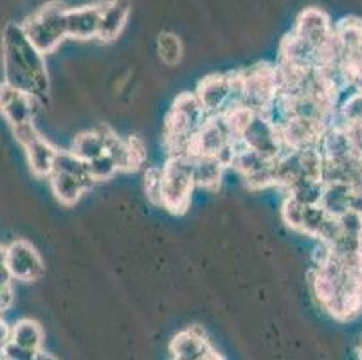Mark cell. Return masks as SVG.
I'll return each instance as SVG.
<instances>
[{"mask_svg":"<svg viewBox=\"0 0 362 360\" xmlns=\"http://www.w3.org/2000/svg\"><path fill=\"white\" fill-rule=\"evenodd\" d=\"M312 294L335 321H354L362 313V250L334 252L308 272Z\"/></svg>","mask_w":362,"mask_h":360,"instance_id":"cell-1","label":"cell"},{"mask_svg":"<svg viewBox=\"0 0 362 360\" xmlns=\"http://www.w3.org/2000/svg\"><path fill=\"white\" fill-rule=\"evenodd\" d=\"M4 83L45 103L51 92L45 58L25 36L22 24H8L2 35Z\"/></svg>","mask_w":362,"mask_h":360,"instance_id":"cell-2","label":"cell"},{"mask_svg":"<svg viewBox=\"0 0 362 360\" xmlns=\"http://www.w3.org/2000/svg\"><path fill=\"white\" fill-rule=\"evenodd\" d=\"M209 117L195 92H180L168 110L163 127V146L166 155H187L206 119Z\"/></svg>","mask_w":362,"mask_h":360,"instance_id":"cell-3","label":"cell"},{"mask_svg":"<svg viewBox=\"0 0 362 360\" xmlns=\"http://www.w3.org/2000/svg\"><path fill=\"white\" fill-rule=\"evenodd\" d=\"M233 103L251 108L256 114L269 115L279 95L278 65L258 62L242 71H233Z\"/></svg>","mask_w":362,"mask_h":360,"instance_id":"cell-4","label":"cell"},{"mask_svg":"<svg viewBox=\"0 0 362 360\" xmlns=\"http://www.w3.org/2000/svg\"><path fill=\"white\" fill-rule=\"evenodd\" d=\"M163 170V194L160 209L170 214L182 216L192 206L195 184V158L192 155H170Z\"/></svg>","mask_w":362,"mask_h":360,"instance_id":"cell-5","label":"cell"},{"mask_svg":"<svg viewBox=\"0 0 362 360\" xmlns=\"http://www.w3.org/2000/svg\"><path fill=\"white\" fill-rule=\"evenodd\" d=\"M281 218L285 226L292 231L312 238L315 242L334 243L341 234L339 218L332 216L321 204L308 206L291 197L283 198Z\"/></svg>","mask_w":362,"mask_h":360,"instance_id":"cell-6","label":"cell"},{"mask_svg":"<svg viewBox=\"0 0 362 360\" xmlns=\"http://www.w3.org/2000/svg\"><path fill=\"white\" fill-rule=\"evenodd\" d=\"M67 6L60 0H51L36 9L22 24L28 40L42 54H51L60 47L67 35Z\"/></svg>","mask_w":362,"mask_h":360,"instance_id":"cell-7","label":"cell"},{"mask_svg":"<svg viewBox=\"0 0 362 360\" xmlns=\"http://www.w3.org/2000/svg\"><path fill=\"white\" fill-rule=\"evenodd\" d=\"M105 139V153L114 158L117 170L124 173H132L144 166L146 163V146L143 139L137 135L130 137H119L110 127H98Z\"/></svg>","mask_w":362,"mask_h":360,"instance_id":"cell-8","label":"cell"},{"mask_svg":"<svg viewBox=\"0 0 362 360\" xmlns=\"http://www.w3.org/2000/svg\"><path fill=\"white\" fill-rule=\"evenodd\" d=\"M272 121L278 124L285 150H303V148L319 146L325 134L330 128V124L317 121V119L281 117L272 119Z\"/></svg>","mask_w":362,"mask_h":360,"instance_id":"cell-9","label":"cell"},{"mask_svg":"<svg viewBox=\"0 0 362 360\" xmlns=\"http://www.w3.org/2000/svg\"><path fill=\"white\" fill-rule=\"evenodd\" d=\"M240 141L251 150H255L256 153L262 155L263 158H267V161H276L283 151H287L283 146L278 124L269 115L263 114L255 115L252 123L243 132Z\"/></svg>","mask_w":362,"mask_h":360,"instance_id":"cell-10","label":"cell"},{"mask_svg":"<svg viewBox=\"0 0 362 360\" xmlns=\"http://www.w3.org/2000/svg\"><path fill=\"white\" fill-rule=\"evenodd\" d=\"M6 269L16 281H38L45 272L44 260L25 240H16L6 247Z\"/></svg>","mask_w":362,"mask_h":360,"instance_id":"cell-11","label":"cell"},{"mask_svg":"<svg viewBox=\"0 0 362 360\" xmlns=\"http://www.w3.org/2000/svg\"><path fill=\"white\" fill-rule=\"evenodd\" d=\"M195 95L207 115H218L233 105L235 92H233L231 72H213L207 74L197 83Z\"/></svg>","mask_w":362,"mask_h":360,"instance_id":"cell-12","label":"cell"},{"mask_svg":"<svg viewBox=\"0 0 362 360\" xmlns=\"http://www.w3.org/2000/svg\"><path fill=\"white\" fill-rule=\"evenodd\" d=\"M238 139H235L231 130L227 128L222 115H209L199 130V134H197V137L193 139L192 148H189L187 155H192V157H204V155L220 157Z\"/></svg>","mask_w":362,"mask_h":360,"instance_id":"cell-13","label":"cell"},{"mask_svg":"<svg viewBox=\"0 0 362 360\" xmlns=\"http://www.w3.org/2000/svg\"><path fill=\"white\" fill-rule=\"evenodd\" d=\"M42 105L44 103L36 98L16 91L15 87L4 83V81L0 85V108H2V115L11 124V128L33 121Z\"/></svg>","mask_w":362,"mask_h":360,"instance_id":"cell-14","label":"cell"},{"mask_svg":"<svg viewBox=\"0 0 362 360\" xmlns=\"http://www.w3.org/2000/svg\"><path fill=\"white\" fill-rule=\"evenodd\" d=\"M294 33L301 36L307 44H310L315 51H319L334 35V24L322 9L307 8L299 13Z\"/></svg>","mask_w":362,"mask_h":360,"instance_id":"cell-15","label":"cell"},{"mask_svg":"<svg viewBox=\"0 0 362 360\" xmlns=\"http://www.w3.org/2000/svg\"><path fill=\"white\" fill-rule=\"evenodd\" d=\"M101 2L67 9V35L74 40H94L100 35Z\"/></svg>","mask_w":362,"mask_h":360,"instance_id":"cell-16","label":"cell"},{"mask_svg":"<svg viewBox=\"0 0 362 360\" xmlns=\"http://www.w3.org/2000/svg\"><path fill=\"white\" fill-rule=\"evenodd\" d=\"M132 13L130 0H101V22L98 40L112 42L123 33Z\"/></svg>","mask_w":362,"mask_h":360,"instance_id":"cell-17","label":"cell"},{"mask_svg":"<svg viewBox=\"0 0 362 360\" xmlns=\"http://www.w3.org/2000/svg\"><path fill=\"white\" fill-rule=\"evenodd\" d=\"M209 342L206 332L200 326H192L177 333L170 342V352L173 360H200L209 352Z\"/></svg>","mask_w":362,"mask_h":360,"instance_id":"cell-18","label":"cell"},{"mask_svg":"<svg viewBox=\"0 0 362 360\" xmlns=\"http://www.w3.org/2000/svg\"><path fill=\"white\" fill-rule=\"evenodd\" d=\"M47 180L54 198L65 207L76 206L81 200V197L94 186V182L87 180V178L62 173V171H54Z\"/></svg>","mask_w":362,"mask_h":360,"instance_id":"cell-19","label":"cell"},{"mask_svg":"<svg viewBox=\"0 0 362 360\" xmlns=\"http://www.w3.org/2000/svg\"><path fill=\"white\" fill-rule=\"evenodd\" d=\"M25 157H28V164L31 173L36 178H49L54 173L56 157H58V148L52 143H49L44 135L35 137L29 144L24 146Z\"/></svg>","mask_w":362,"mask_h":360,"instance_id":"cell-20","label":"cell"},{"mask_svg":"<svg viewBox=\"0 0 362 360\" xmlns=\"http://www.w3.org/2000/svg\"><path fill=\"white\" fill-rule=\"evenodd\" d=\"M195 158V184L199 190L216 191L223 180V175L229 168L215 155H204Z\"/></svg>","mask_w":362,"mask_h":360,"instance_id":"cell-21","label":"cell"},{"mask_svg":"<svg viewBox=\"0 0 362 360\" xmlns=\"http://www.w3.org/2000/svg\"><path fill=\"white\" fill-rule=\"evenodd\" d=\"M334 33L341 44L344 56L362 51V20L357 16H344L334 24ZM344 59V58H342Z\"/></svg>","mask_w":362,"mask_h":360,"instance_id":"cell-22","label":"cell"},{"mask_svg":"<svg viewBox=\"0 0 362 360\" xmlns=\"http://www.w3.org/2000/svg\"><path fill=\"white\" fill-rule=\"evenodd\" d=\"M69 150L80 158H83L85 163H90V161L105 153L103 134L100 132V128L81 132V134H78L72 139Z\"/></svg>","mask_w":362,"mask_h":360,"instance_id":"cell-23","label":"cell"},{"mask_svg":"<svg viewBox=\"0 0 362 360\" xmlns=\"http://www.w3.org/2000/svg\"><path fill=\"white\" fill-rule=\"evenodd\" d=\"M350 198L351 186H348V184H325L321 206L325 207L332 216H341V214H344L346 211H350Z\"/></svg>","mask_w":362,"mask_h":360,"instance_id":"cell-24","label":"cell"},{"mask_svg":"<svg viewBox=\"0 0 362 360\" xmlns=\"http://www.w3.org/2000/svg\"><path fill=\"white\" fill-rule=\"evenodd\" d=\"M11 341L24 348L40 352L42 344H44V330L36 321L22 319L11 326Z\"/></svg>","mask_w":362,"mask_h":360,"instance_id":"cell-25","label":"cell"},{"mask_svg":"<svg viewBox=\"0 0 362 360\" xmlns=\"http://www.w3.org/2000/svg\"><path fill=\"white\" fill-rule=\"evenodd\" d=\"M222 119L226 121L227 128L231 130V134L235 135V139H238L243 135V132L249 128V124L252 123V119H255L256 112H252L251 108L243 107L240 103H233L222 112Z\"/></svg>","mask_w":362,"mask_h":360,"instance_id":"cell-26","label":"cell"},{"mask_svg":"<svg viewBox=\"0 0 362 360\" xmlns=\"http://www.w3.org/2000/svg\"><path fill=\"white\" fill-rule=\"evenodd\" d=\"M157 52L163 64H166L168 67H175L184 56V45L175 33L164 31L157 38Z\"/></svg>","mask_w":362,"mask_h":360,"instance_id":"cell-27","label":"cell"},{"mask_svg":"<svg viewBox=\"0 0 362 360\" xmlns=\"http://www.w3.org/2000/svg\"><path fill=\"white\" fill-rule=\"evenodd\" d=\"M54 171L71 173V175H76V177L87 178V180L94 182L90 177V171H88V163H85L83 158H80L78 155H74L71 150L58 151V157H56V164H54Z\"/></svg>","mask_w":362,"mask_h":360,"instance_id":"cell-28","label":"cell"},{"mask_svg":"<svg viewBox=\"0 0 362 360\" xmlns=\"http://www.w3.org/2000/svg\"><path fill=\"white\" fill-rule=\"evenodd\" d=\"M341 124H362V92L355 91L337 108V121Z\"/></svg>","mask_w":362,"mask_h":360,"instance_id":"cell-29","label":"cell"},{"mask_svg":"<svg viewBox=\"0 0 362 360\" xmlns=\"http://www.w3.org/2000/svg\"><path fill=\"white\" fill-rule=\"evenodd\" d=\"M143 187L148 200L153 206L160 207V204H163V200H160V194H163V170H160V166L146 168Z\"/></svg>","mask_w":362,"mask_h":360,"instance_id":"cell-30","label":"cell"},{"mask_svg":"<svg viewBox=\"0 0 362 360\" xmlns=\"http://www.w3.org/2000/svg\"><path fill=\"white\" fill-rule=\"evenodd\" d=\"M88 171H90V177L94 182H103V180H110L116 173H119L117 170V164L114 163V158L108 153L100 155L94 161L88 163Z\"/></svg>","mask_w":362,"mask_h":360,"instance_id":"cell-31","label":"cell"},{"mask_svg":"<svg viewBox=\"0 0 362 360\" xmlns=\"http://www.w3.org/2000/svg\"><path fill=\"white\" fill-rule=\"evenodd\" d=\"M40 352L24 348V346L9 341L4 348L0 349V356H2L4 360H38V353Z\"/></svg>","mask_w":362,"mask_h":360,"instance_id":"cell-32","label":"cell"},{"mask_svg":"<svg viewBox=\"0 0 362 360\" xmlns=\"http://www.w3.org/2000/svg\"><path fill=\"white\" fill-rule=\"evenodd\" d=\"M13 135H15V139L21 143V146L24 148L25 144H29L35 137H38L40 135V132L36 130L35 123L33 121H29V123H24V124H18V127H13Z\"/></svg>","mask_w":362,"mask_h":360,"instance_id":"cell-33","label":"cell"},{"mask_svg":"<svg viewBox=\"0 0 362 360\" xmlns=\"http://www.w3.org/2000/svg\"><path fill=\"white\" fill-rule=\"evenodd\" d=\"M13 301H15V292H13L11 283L0 286V315L11 308Z\"/></svg>","mask_w":362,"mask_h":360,"instance_id":"cell-34","label":"cell"},{"mask_svg":"<svg viewBox=\"0 0 362 360\" xmlns=\"http://www.w3.org/2000/svg\"><path fill=\"white\" fill-rule=\"evenodd\" d=\"M9 341H11V326L6 325L0 317V349L4 348Z\"/></svg>","mask_w":362,"mask_h":360,"instance_id":"cell-35","label":"cell"},{"mask_svg":"<svg viewBox=\"0 0 362 360\" xmlns=\"http://www.w3.org/2000/svg\"><path fill=\"white\" fill-rule=\"evenodd\" d=\"M200 360H226V359H223L218 352H215L213 348H209V352H207Z\"/></svg>","mask_w":362,"mask_h":360,"instance_id":"cell-36","label":"cell"},{"mask_svg":"<svg viewBox=\"0 0 362 360\" xmlns=\"http://www.w3.org/2000/svg\"><path fill=\"white\" fill-rule=\"evenodd\" d=\"M6 247H0V272H6Z\"/></svg>","mask_w":362,"mask_h":360,"instance_id":"cell-37","label":"cell"},{"mask_svg":"<svg viewBox=\"0 0 362 360\" xmlns=\"http://www.w3.org/2000/svg\"><path fill=\"white\" fill-rule=\"evenodd\" d=\"M38 360H56V359L52 355H49V353L40 352V353H38Z\"/></svg>","mask_w":362,"mask_h":360,"instance_id":"cell-38","label":"cell"},{"mask_svg":"<svg viewBox=\"0 0 362 360\" xmlns=\"http://www.w3.org/2000/svg\"><path fill=\"white\" fill-rule=\"evenodd\" d=\"M354 91L362 92V76H361V79H358V81H357V85H355V87H354Z\"/></svg>","mask_w":362,"mask_h":360,"instance_id":"cell-39","label":"cell"},{"mask_svg":"<svg viewBox=\"0 0 362 360\" xmlns=\"http://www.w3.org/2000/svg\"><path fill=\"white\" fill-rule=\"evenodd\" d=\"M358 359L362 360V337H361V346H358Z\"/></svg>","mask_w":362,"mask_h":360,"instance_id":"cell-40","label":"cell"},{"mask_svg":"<svg viewBox=\"0 0 362 360\" xmlns=\"http://www.w3.org/2000/svg\"><path fill=\"white\" fill-rule=\"evenodd\" d=\"M0 114H2V108H0Z\"/></svg>","mask_w":362,"mask_h":360,"instance_id":"cell-41","label":"cell"},{"mask_svg":"<svg viewBox=\"0 0 362 360\" xmlns=\"http://www.w3.org/2000/svg\"><path fill=\"white\" fill-rule=\"evenodd\" d=\"M0 360H4V359H2V356H0Z\"/></svg>","mask_w":362,"mask_h":360,"instance_id":"cell-42","label":"cell"},{"mask_svg":"<svg viewBox=\"0 0 362 360\" xmlns=\"http://www.w3.org/2000/svg\"><path fill=\"white\" fill-rule=\"evenodd\" d=\"M0 317H2V315H0Z\"/></svg>","mask_w":362,"mask_h":360,"instance_id":"cell-43","label":"cell"}]
</instances>
